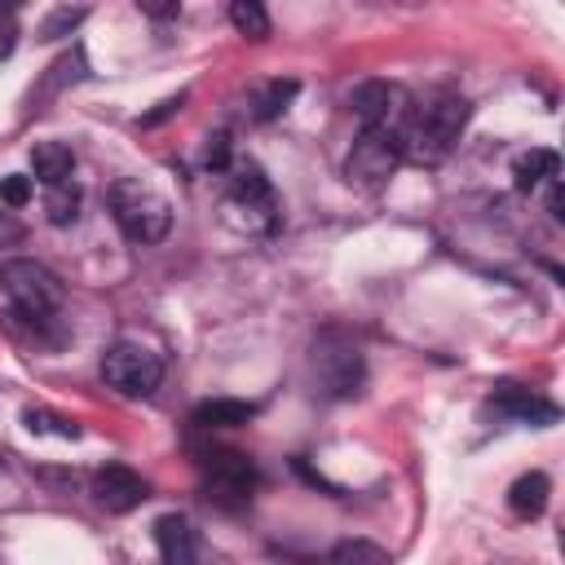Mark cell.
<instances>
[{
	"label": "cell",
	"instance_id": "6da1fadb",
	"mask_svg": "<svg viewBox=\"0 0 565 565\" xmlns=\"http://www.w3.org/2000/svg\"><path fill=\"white\" fill-rule=\"evenodd\" d=\"M468 115H472V106L463 97H455V93H441V97L415 106L411 119L402 124V159L424 163V168L441 163L455 150V141L463 137Z\"/></svg>",
	"mask_w": 565,
	"mask_h": 565
},
{
	"label": "cell",
	"instance_id": "7a4b0ae2",
	"mask_svg": "<svg viewBox=\"0 0 565 565\" xmlns=\"http://www.w3.org/2000/svg\"><path fill=\"white\" fill-rule=\"evenodd\" d=\"M106 203H110V216H115V225L124 230L128 243H159L172 230L168 199L159 190H150L146 181H137V177L115 181L110 194H106Z\"/></svg>",
	"mask_w": 565,
	"mask_h": 565
},
{
	"label": "cell",
	"instance_id": "3957f363",
	"mask_svg": "<svg viewBox=\"0 0 565 565\" xmlns=\"http://www.w3.org/2000/svg\"><path fill=\"white\" fill-rule=\"evenodd\" d=\"M0 287L13 305V313L31 318V322H44L62 309V282L49 265L31 260V256H9L0 260Z\"/></svg>",
	"mask_w": 565,
	"mask_h": 565
},
{
	"label": "cell",
	"instance_id": "277c9868",
	"mask_svg": "<svg viewBox=\"0 0 565 565\" xmlns=\"http://www.w3.org/2000/svg\"><path fill=\"white\" fill-rule=\"evenodd\" d=\"M225 207H230L234 225L247 230V234H274L278 230V199H274L269 177L256 163H238L230 172V199H225Z\"/></svg>",
	"mask_w": 565,
	"mask_h": 565
},
{
	"label": "cell",
	"instance_id": "5b68a950",
	"mask_svg": "<svg viewBox=\"0 0 565 565\" xmlns=\"http://www.w3.org/2000/svg\"><path fill=\"white\" fill-rule=\"evenodd\" d=\"M102 380L119 393V397H150L163 380V362L154 349L137 344V340H115L102 353Z\"/></svg>",
	"mask_w": 565,
	"mask_h": 565
},
{
	"label": "cell",
	"instance_id": "8992f818",
	"mask_svg": "<svg viewBox=\"0 0 565 565\" xmlns=\"http://www.w3.org/2000/svg\"><path fill=\"white\" fill-rule=\"evenodd\" d=\"M256 490V468L247 455L238 450H212L203 455V494L207 503H216L221 512H238L252 503Z\"/></svg>",
	"mask_w": 565,
	"mask_h": 565
},
{
	"label": "cell",
	"instance_id": "52a82bcc",
	"mask_svg": "<svg viewBox=\"0 0 565 565\" xmlns=\"http://www.w3.org/2000/svg\"><path fill=\"white\" fill-rule=\"evenodd\" d=\"M402 163V132L397 128H362V137L353 141L349 159H344V177L353 185H384Z\"/></svg>",
	"mask_w": 565,
	"mask_h": 565
},
{
	"label": "cell",
	"instance_id": "ba28073f",
	"mask_svg": "<svg viewBox=\"0 0 565 565\" xmlns=\"http://www.w3.org/2000/svg\"><path fill=\"white\" fill-rule=\"evenodd\" d=\"M313 375H318V384L331 397L358 393V384H362V353H358V344L335 335V331H327L318 340V349H313Z\"/></svg>",
	"mask_w": 565,
	"mask_h": 565
},
{
	"label": "cell",
	"instance_id": "9c48e42d",
	"mask_svg": "<svg viewBox=\"0 0 565 565\" xmlns=\"http://www.w3.org/2000/svg\"><path fill=\"white\" fill-rule=\"evenodd\" d=\"M353 110L362 119V128H397L411 119L415 102L402 84H388V79H366L353 88Z\"/></svg>",
	"mask_w": 565,
	"mask_h": 565
},
{
	"label": "cell",
	"instance_id": "30bf717a",
	"mask_svg": "<svg viewBox=\"0 0 565 565\" xmlns=\"http://www.w3.org/2000/svg\"><path fill=\"white\" fill-rule=\"evenodd\" d=\"M93 499H97L106 512H132V508L146 499V481H141L132 468H124V463H106V468H97V477H93Z\"/></svg>",
	"mask_w": 565,
	"mask_h": 565
},
{
	"label": "cell",
	"instance_id": "8fae6325",
	"mask_svg": "<svg viewBox=\"0 0 565 565\" xmlns=\"http://www.w3.org/2000/svg\"><path fill=\"white\" fill-rule=\"evenodd\" d=\"M490 406H494L499 415H512V419H525V424H539V428H543V424H556V406H552L547 397L521 388V384H494Z\"/></svg>",
	"mask_w": 565,
	"mask_h": 565
},
{
	"label": "cell",
	"instance_id": "7c38bea8",
	"mask_svg": "<svg viewBox=\"0 0 565 565\" xmlns=\"http://www.w3.org/2000/svg\"><path fill=\"white\" fill-rule=\"evenodd\" d=\"M154 543H159V556L172 565H185L199 556V530L181 512H168L154 521Z\"/></svg>",
	"mask_w": 565,
	"mask_h": 565
},
{
	"label": "cell",
	"instance_id": "4fadbf2b",
	"mask_svg": "<svg viewBox=\"0 0 565 565\" xmlns=\"http://www.w3.org/2000/svg\"><path fill=\"white\" fill-rule=\"evenodd\" d=\"M547 494H552V481H547L543 472H525V477L512 481V490H508V508H512V516L534 521V516H543Z\"/></svg>",
	"mask_w": 565,
	"mask_h": 565
},
{
	"label": "cell",
	"instance_id": "5bb4252c",
	"mask_svg": "<svg viewBox=\"0 0 565 565\" xmlns=\"http://www.w3.org/2000/svg\"><path fill=\"white\" fill-rule=\"evenodd\" d=\"M31 172H35L44 185L66 181V177L75 172L71 146H66V141H35V146H31Z\"/></svg>",
	"mask_w": 565,
	"mask_h": 565
},
{
	"label": "cell",
	"instance_id": "9a60e30c",
	"mask_svg": "<svg viewBox=\"0 0 565 565\" xmlns=\"http://www.w3.org/2000/svg\"><path fill=\"white\" fill-rule=\"evenodd\" d=\"M512 177H516V190H539L543 181H552V177H561V159H556V150H547V146H534V150H525L516 163H512Z\"/></svg>",
	"mask_w": 565,
	"mask_h": 565
},
{
	"label": "cell",
	"instance_id": "2e32d148",
	"mask_svg": "<svg viewBox=\"0 0 565 565\" xmlns=\"http://www.w3.org/2000/svg\"><path fill=\"white\" fill-rule=\"evenodd\" d=\"M256 415L252 402H238V397H212V402H199L194 406V424L199 428H238Z\"/></svg>",
	"mask_w": 565,
	"mask_h": 565
},
{
	"label": "cell",
	"instance_id": "e0dca14e",
	"mask_svg": "<svg viewBox=\"0 0 565 565\" xmlns=\"http://www.w3.org/2000/svg\"><path fill=\"white\" fill-rule=\"evenodd\" d=\"M44 216H49V225H75V216H79V185L71 177L53 181L44 190Z\"/></svg>",
	"mask_w": 565,
	"mask_h": 565
},
{
	"label": "cell",
	"instance_id": "ac0fdd59",
	"mask_svg": "<svg viewBox=\"0 0 565 565\" xmlns=\"http://www.w3.org/2000/svg\"><path fill=\"white\" fill-rule=\"evenodd\" d=\"M230 22H234V31L247 35V40H265V35H269L265 0H230Z\"/></svg>",
	"mask_w": 565,
	"mask_h": 565
},
{
	"label": "cell",
	"instance_id": "d6986e66",
	"mask_svg": "<svg viewBox=\"0 0 565 565\" xmlns=\"http://www.w3.org/2000/svg\"><path fill=\"white\" fill-rule=\"evenodd\" d=\"M296 79H274V84H265L256 97H252V119H274V115H282L287 110V102L296 97Z\"/></svg>",
	"mask_w": 565,
	"mask_h": 565
},
{
	"label": "cell",
	"instance_id": "ffe728a7",
	"mask_svg": "<svg viewBox=\"0 0 565 565\" xmlns=\"http://www.w3.org/2000/svg\"><path fill=\"white\" fill-rule=\"evenodd\" d=\"M22 424L31 428V433H57V437H79V428L71 424V419H62V415H49V411H26L22 415Z\"/></svg>",
	"mask_w": 565,
	"mask_h": 565
},
{
	"label": "cell",
	"instance_id": "44dd1931",
	"mask_svg": "<svg viewBox=\"0 0 565 565\" xmlns=\"http://www.w3.org/2000/svg\"><path fill=\"white\" fill-rule=\"evenodd\" d=\"M79 22H84V9H57V13H49V18L40 22V40H57V35L75 31Z\"/></svg>",
	"mask_w": 565,
	"mask_h": 565
},
{
	"label": "cell",
	"instance_id": "7402d4cb",
	"mask_svg": "<svg viewBox=\"0 0 565 565\" xmlns=\"http://www.w3.org/2000/svg\"><path fill=\"white\" fill-rule=\"evenodd\" d=\"M31 190H35L31 177H18V172L13 177H0V203L4 207H26L31 203Z\"/></svg>",
	"mask_w": 565,
	"mask_h": 565
},
{
	"label": "cell",
	"instance_id": "603a6c76",
	"mask_svg": "<svg viewBox=\"0 0 565 565\" xmlns=\"http://www.w3.org/2000/svg\"><path fill=\"white\" fill-rule=\"evenodd\" d=\"M388 552L384 547H375V543H340V547H331V561H384Z\"/></svg>",
	"mask_w": 565,
	"mask_h": 565
},
{
	"label": "cell",
	"instance_id": "cb8c5ba5",
	"mask_svg": "<svg viewBox=\"0 0 565 565\" xmlns=\"http://www.w3.org/2000/svg\"><path fill=\"white\" fill-rule=\"evenodd\" d=\"M203 163H207V168H216V172H225V168H230V137H225V132H216V137H207V150H203Z\"/></svg>",
	"mask_w": 565,
	"mask_h": 565
},
{
	"label": "cell",
	"instance_id": "d4e9b609",
	"mask_svg": "<svg viewBox=\"0 0 565 565\" xmlns=\"http://www.w3.org/2000/svg\"><path fill=\"white\" fill-rule=\"evenodd\" d=\"M181 106H185V93H177V97H168V102H159V110H150V115H141L137 124H141V128H154V124H163L168 115H177Z\"/></svg>",
	"mask_w": 565,
	"mask_h": 565
},
{
	"label": "cell",
	"instance_id": "484cf974",
	"mask_svg": "<svg viewBox=\"0 0 565 565\" xmlns=\"http://www.w3.org/2000/svg\"><path fill=\"white\" fill-rule=\"evenodd\" d=\"M137 9H141V13H150V18H159V22H163V18H172V13H177V9H181V0H137Z\"/></svg>",
	"mask_w": 565,
	"mask_h": 565
},
{
	"label": "cell",
	"instance_id": "4316f807",
	"mask_svg": "<svg viewBox=\"0 0 565 565\" xmlns=\"http://www.w3.org/2000/svg\"><path fill=\"white\" fill-rule=\"evenodd\" d=\"M18 234H22V230H18L9 216H0V238H18Z\"/></svg>",
	"mask_w": 565,
	"mask_h": 565
}]
</instances>
